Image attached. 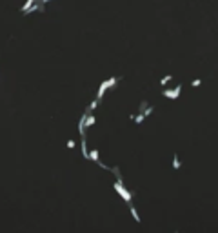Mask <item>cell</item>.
<instances>
[{
	"mask_svg": "<svg viewBox=\"0 0 218 233\" xmlns=\"http://www.w3.org/2000/svg\"><path fill=\"white\" fill-rule=\"evenodd\" d=\"M82 155H84L86 159H89V151H87V148H86V135H82Z\"/></svg>",
	"mask_w": 218,
	"mask_h": 233,
	"instance_id": "obj_4",
	"label": "cell"
},
{
	"mask_svg": "<svg viewBox=\"0 0 218 233\" xmlns=\"http://www.w3.org/2000/svg\"><path fill=\"white\" fill-rule=\"evenodd\" d=\"M153 109H155L153 106H149V107H144V111H142V113H144V116H149V115L153 113Z\"/></svg>",
	"mask_w": 218,
	"mask_h": 233,
	"instance_id": "obj_9",
	"label": "cell"
},
{
	"mask_svg": "<svg viewBox=\"0 0 218 233\" xmlns=\"http://www.w3.org/2000/svg\"><path fill=\"white\" fill-rule=\"evenodd\" d=\"M169 80H171V75H166V77H164V78L160 80V86H166Z\"/></svg>",
	"mask_w": 218,
	"mask_h": 233,
	"instance_id": "obj_10",
	"label": "cell"
},
{
	"mask_svg": "<svg viewBox=\"0 0 218 233\" xmlns=\"http://www.w3.org/2000/svg\"><path fill=\"white\" fill-rule=\"evenodd\" d=\"M200 84H202V80H200V78H196V80H193V86H195V87H198Z\"/></svg>",
	"mask_w": 218,
	"mask_h": 233,
	"instance_id": "obj_11",
	"label": "cell"
},
{
	"mask_svg": "<svg viewBox=\"0 0 218 233\" xmlns=\"http://www.w3.org/2000/svg\"><path fill=\"white\" fill-rule=\"evenodd\" d=\"M113 188H115V191H117V193L122 197V198H124V200L127 202V206H129V204H131V193H129V191L124 188V184H122V180H117V182H115L113 184Z\"/></svg>",
	"mask_w": 218,
	"mask_h": 233,
	"instance_id": "obj_1",
	"label": "cell"
},
{
	"mask_svg": "<svg viewBox=\"0 0 218 233\" xmlns=\"http://www.w3.org/2000/svg\"><path fill=\"white\" fill-rule=\"evenodd\" d=\"M180 166H182V162H180V159H178V155L175 153V157H173V168H175V169H180Z\"/></svg>",
	"mask_w": 218,
	"mask_h": 233,
	"instance_id": "obj_5",
	"label": "cell"
},
{
	"mask_svg": "<svg viewBox=\"0 0 218 233\" xmlns=\"http://www.w3.org/2000/svg\"><path fill=\"white\" fill-rule=\"evenodd\" d=\"M40 2H42V4H47V2H51V0H40Z\"/></svg>",
	"mask_w": 218,
	"mask_h": 233,
	"instance_id": "obj_13",
	"label": "cell"
},
{
	"mask_svg": "<svg viewBox=\"0 0 218 233\" xmlns=\"http://www.w3.org/2000/svg\"><path fill=\"white\" fill-rule=\"evenodd\" d=\"M98 102H100V98H97V100H93V102H91V104H89V107H87V109H86V113H89V111H93V109H95V107H97V106H98Z\"/></svg>",
	"mask_w": 218,
	"mask_h": 233,
	"instance_id": "obj_7",
	"label": "cell"
},
{
	"mask_svg": "<svg viewBox=\"0 0 218 233\" xmlns=\"http://www.w3.org/2000/svg\"><path fill=\"white\" fill-rule=\"evenodd\" d=\"M67 148L73 149V148H75V142H73V140H67Z\"/></svg>",
	"mask_w": 218,
	"mask_h": 233,
	"instance_id": "obj_12",
	"label": "cell"
},
{
	"mask_svg": "<svg viewBox=\"0 0 218 233\" xmlns=\"http://www.w3.org/2000/svg\"><path fill=\"white\" fill-rule=\"evenodd\" d=\"M95 120H97L95 116H86V128H91L95 124Z\"/></svg>",
	"mask_w": 218,
	"mask_h": 233,
	"instance_id": "obj_8",
	"label": "cell"
},
{
	"mask_svg": "<svg viewBox=\"0 0 218 233\" xmlns=\"http://www.w3.org/2000/svg\"><path fill=\"white\" fill-rule=\"evenodd\" d=\"M122 77H113V78H109V80H106V82H102V84H100V89H98V97L97 98H102V97H104V93L109 89V87H113L115 84H117V80H120Z\"/></svg>",
	"mask_w": 218,
	"mask_h": 233,
	"instance_id": "obj_2",
	"label": "cell"
},
{
	"mask_svg": "<svg viewBox=\"0 0 218 233\" xmlns=\"http://www.w3.org/2000/svg\"><path fill=\"white\" fill-rule=\"evenodd\" d=\"M129 209H131V215H133V218L136 222H140V217H138V213H136V209L133 208V204H129Z\"/></svg>",
	"mask_w": 218,
	"mask_h": 233,
	"instance_id": "obj_6",
	"label": "cell"
},
{
	"mask_svg": "<svg viewBox=\"0 0 218 233\" xmlns=\"http://www.w3.org/2000/svg\"><path fill=\"white\" fill-rule=\"evenodd\" d=\"M180 91H182V84H178V86L175 87V89H164L162 95H164L166 98H173V100H175V98L180 97Z\"/></svg>",
	"mask_w": 218,
	"mask_h": 233,
	"instance_id": "obj_3",
	"label": "cell"
}]
</instances>
